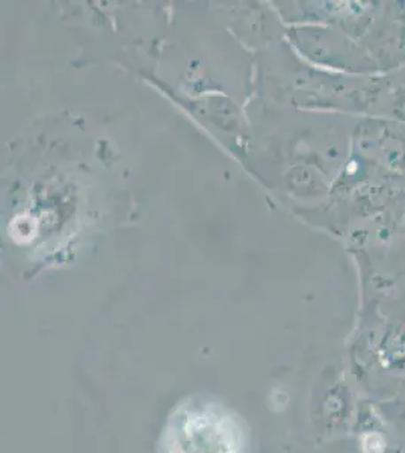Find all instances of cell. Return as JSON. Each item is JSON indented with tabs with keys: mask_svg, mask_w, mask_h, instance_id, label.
Segmentation results:
<instances>
[{
	"mask_svg": "<svg viewBox=\"0 0 405 453\" xmlns=\"http://www.w3.org/2000/svg\"><path fill=\"white\" fill-rule=\"evenodd\" d=\"M169 433V453H238L239 446L231 418L209 408L183 412Z\"/></svg>",
	"mask_w": 405,
	"mask_h": 453,
	"instance_id": "cell-1",
	"label": "cell"
}]
</instances>
